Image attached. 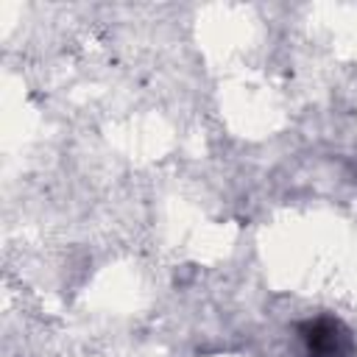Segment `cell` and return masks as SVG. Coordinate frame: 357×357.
Returning a JSON list of instances; mask_svg holds the SVG:
<instances>
[{
  "label": "cell",
  "mask_w": 357,
  "mask_h": 357,
  "mask_svg": "<svg viewBox=\"0 0 357 357\" xmlns=\"http://www.w3.org/2000/svg\"><path fill=\"white\" fill-rule=\"evenodd\" d=\"M298 340L304 357H351V335L335 318H310L298 324Z\"/></svg>",
  "instance_id": "1"
}]
</instances>
